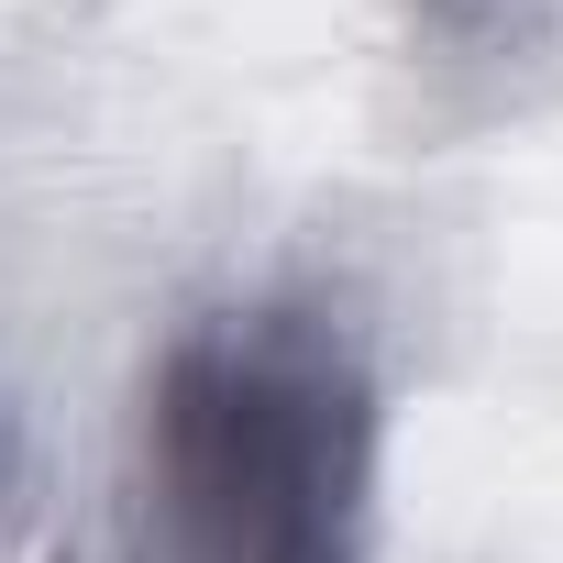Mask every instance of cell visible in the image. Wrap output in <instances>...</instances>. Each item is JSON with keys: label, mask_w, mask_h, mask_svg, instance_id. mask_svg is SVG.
<instances>
[{"label": "cell", "mask_w": 563, "mask_h": 563, "mask_svg": "<svg viewBox=\"0 0 563 563\" xmlns=\"http://www.w3.org/2000/svg\"><path fill=\"white\" fill-rule=\"evenodd\" d=\"M376 365L310 299H243L144 365L133 563H376Z\"/></svg>", "instance_id": "cell-1"}, {"label": "cell", "mask_w": 563, "mask_h": 563, "mask_svg": "<svg viewBox=\"0 0 563 563\" xmlns=\"http://www.w3.org/2000/svg\"><path fill=\"white\" fill-rule=\"evenodd\" d=\"M0 497H12V431H0Z\"/></svg>", "instance_id": "cell-2"}]
</instances>
